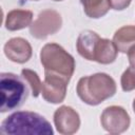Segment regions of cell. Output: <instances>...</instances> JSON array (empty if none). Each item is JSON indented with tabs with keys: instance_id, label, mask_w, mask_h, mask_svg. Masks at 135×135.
I'll use <instances>...</instances> for the list:
<instances>
[{
	"instance_id": "obj_8",
	"label": "cell",
	"mask_w": 135,
	"mask_h": 135,
	"mask_svg": "<svg viewBox=\"0 0 135 135\" xmlns=\"http://www.w3.org/2000/svg\"><path fill=\"white\" fill-rule=\"evenodd\" d=\"M54 123L60 134L71 135L78 131L80 127V118L73 108L62 105L54 113Z\"/></svg>"
},
{
	"instance_id": "obj_21",
	"label": "cell",
	"mask_w": 135,
	"mask_h": 135,
	"mask_svg": "<svg viewBox=\"0 0 135 135\" xmlns=\"http://www.w3.org/2000/svg\"><path fill=\"white\" fill-rule=\"evenodd\" d=\"M34 1H37V0H34Z\"/></svg>"
},
{
	"instance_id": "obj_2",
	"label": "cell",
	"mask_w": 135,
	"mask_h": 135,
	"mask_svg": "<svg viewBox=\"0 0 135 135\" xmlns=\"http://www.w3.org/2000/svg\"><path fill=\"white\" fill-rule=\"evenodd\" d=\"M76 91L78 97L84 103L97 105L115 95L116 83L108 74L97 73L80 78Z\"/></svg>"
},
{
	"instance_id": "obj_15",
	"label": "cell",
	"mask_w": 135,
	"mask_h": 135,
	"mask_svg": "<svg viewBox=\"0 0 135 135\" xmlns=\"http://www.w3.org/2000/svg\"><path fill=\"white\" fill-rule=\"evenodd\" d=\"M21 76L30 84L33 96L37 97L41 93V90H42V82H41L40 78L38 77L37 73L32 70H28V69H23L21 71Z\"/></svg>"
},
{
	"instance_id": "obj_12",
	"label": "cell",
	"mask_w": 135,
	"mask_h": 135,
	"mask_svg": "<svg viewBox=\"0 0 135 135\" xmlns=\"http://www.w3.org/2000/svg\"><path fill=\"white\" fill-rule=\"evenodd\" d=\"M33 22V13L26 9H13L7 13L5 27L8 31H18L30 26Z\"/></svg>"
},
{
	"instance_id": "obj_3",
	"label": "cell",
	"mask_w": 135,
	"mask_h": 135,
	"mask_svg": "<svg viewBox=\"0 0 135 135\" xmlns=\"http://www.w3.org/2000/svg\"><path fill=\"white\" fill-rule=\"evenodd\" d=\"M40 60L44 72L53 73L71 79L75 71V60L61 45L57 43L45 44L40 52Z\"/></svg>"
},
{
	"instance_id": "obj_13",
	"label": "cell",
	"mask_w": 135,
	"mask_h": 135,
	"mask_svg": "<svg viewBox=\"0 0 135 135\" xmlns=\"http://www.w3.org/2000/svg\"><path fill=\"white\" fill-rule=\"evenodd\" d=\"M113 42L118 52L128 54L135 46V26L126 25L116 31L113 37Z\"/></svg>"
},
{
	"instance_id": "obj_14",
	"label": "cell",
	"mask_w": 135,
	"mask_h": 135,
	"mask_svg": "<svg viewBox=\"0 0 135 135\" xmlns=\"http://www.w3.org/2000/svg\"><path fill=\"white\" fill-rule=\"evenodd\" d=\"M85 15L90 18H100L104 16L109 9V0H80Z\"/></svg>"
},
{
	"instance_id": "obj_11",
	"label": "cell",
	"mask_w": 135,
	"mask_h": 135,
	"mask_svg": "<svg viewBox=\"0 0 135 135\" xmlns=\"http://www.w3.org/2000/svg\"><path fill=\"white\" fill-rule=\"evenodd\" d=\"M118 50L113 41L99 38L94 51V61L101 64H109L115 61Z\"/></svg>"
},
{
	"instance_id": "obj_1",
	"label": "cell",
	"mask_w": 135,
	"mask_h": 135,
	"mask_svg": "<svg viewBox=\"0 0 135 135\" xmlns=\"http://www.w3.org/2000/svg\"><path fill=\"white\" fill-rule=\"evenodd\" d=\"M0 133L5 135H53L54 131L51 123L38 113L20 111L2 121Z\"/></svg>"
},
{
	"instance_id": "obj_7",
	"label": "cell",
	"mask_w": 135,
	"mask_h": 135,
	"mask_svg": "<svg viewBox=\"0 0 135 135\" xmlns=\"http://www.w3.org/2000/svg\"><path fill=\"white\" fill-rule=\"evenodd\" d=\"M69 79L44 72V81L42 82L41 94L45 101L50 103H60L64 100L66 95V86Z\"/></svg>"
},
{
	"instance_id": "obj_17",
	"label": "cell",
	"mask_w": 135,
	"mask_h": 135,
	"mask_svg": "<svg viewBox=\"0 0 135 135\" xmlns=\"http://www.w3.org/2000/svg\"><path fill=\"white\" fill-rule=\"evenodd\" d=\"M132 0H109V4L113 9L116 11H122L127 8Z\"/></svg>"
},
{
	"instance_id": "obj_5",
	"label": "cell",
	"mask_w": 135,
	"mask_h": 135,
	"mask_svg": "<svg viewBox=\"0 0 135 135\" xmlns=\"http://www.w3.org/2000/svg\"><path fill=\"white\" fill-rule=\"evenodd\" d=\"M61 24L62 19L58 12L44 9L30 25V33L36 39H44L50 35L56 34L60 30Z\"/></svg>"
},
{
	"instance_id": "obj_16",
	"label": "cell",
	"mask_w": 135,
	"mask_h": 135,
	"mask_svg": "<svg viewBox=\"0 0 135 135\" xmlns=\"http://www.w3.org/2000/svg\"><path fill=\"white\" fill-rule=\"evenodd\" d=\"M121 88L124 92H130L135 90V68L131 66L128 68L122 76H121Z\"/></svg>"
},
{
	"instance_id": "obj_18",
	"label": "cell",
	"mask_w": 135,
	"mask_h": 135,
	"mask_svg": "<svg viewBox=\"0 0 135 135\" xmlns=\"http://www.w3.org/2000/svg\"><path fill=\"white\" fill-rule=\"evenodd\" d=\"M128 57H129V62H130V65L135 68V46L129 51L128 53Z\"/></svg>"
},
{
	"instance_id": "obj_9",
	"label": "cell",
	"mask_w": 135,
	"mask_h": 135,
	"mask_svg": "<svg viewBox=\"0 0 135 135\" xmlns=\"http://www.w3.org/2000/svg\"><path fill=\"white\" fill-rule=\"evenodd\" d=\"M4 54L11 61L24 63L32 57V46L23 38H12L4 45Z\"/></svg>"
},
{
	"instance_id": "obj_6",
	"label": "cell",
	"mask_w": 135,
	"mask_h": 135,
	"mask_svg": "<svg viewBox=\"0 0 135 135\" xmlns=\"http://www.w3.org/2000/svg\"><path fill=\"white\" fill-rule=\"evenodd\" d=\"M102 128L111 134H120L130 127V116L127 111L118 105H111L103 110L100 117Z\"/></svg>"
},
{
	"instance_id": "obj_19",
	"label": "cell",
	"mask_w": 135,
	"mask_h": 135,
	"mask_svg": "<svg viewBox=\"0 0 135 135\" xmlns=\"http://www.w3.org/2000/svg\"><path fill=\"white\" fill-rule=\"evenodd\" d=\"M133 111H134V113H135V99H134V101H133Z\"/></svg>"
},
{
	"instance_id": "obj_4",
	"label": "cell",
	"mask_w": 135,
	"mask_h": 135,
	"mask_svg": "<svg viewBox=\"0 0 135 135\" xmlns=\"http://www.w3.org/2000/svg\"><path fill=\"white\" fill-rule=\"evenodd\" d=\"M1 108L2 113L19 108L27 98V88L21 78L13 73L0 75Z\"/></svg>"
},
{
	"instance_id": "obj_10",
	"label": "cell",
	"mask_w": 135,
	"mask_h": 135,
	"mask_svg": "<svg viewBox=\"0 0 135 135\" xmlns=\"http://www.w3.org/2000/svg\"><path fill=\"white\" fill-rule=\"evenodd\" d=\"M98 34L93 31H83L78 36L76 46L79 55L86 60L94 61V51L97 41L99 40Z\"/></svg>"
},
{
	"instance_id": "obj_20",
	"label": "cell",
	"mask_w": 135,
	"mask_h": 135,
	"mask_svg": "<svg viewBox=\"0 0 135 135\" xmlns=\"http://www.w3.org/2000/svg\"><path fill=\"white\" fill-rule=\"evenodd\" d=\"M54 1H62V0H54Z\"/></svg>"
}]
</instances>
